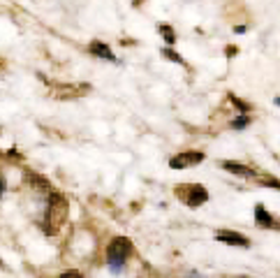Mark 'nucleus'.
<instances>
[{
	"instance_id": "f257e3e1",
	"label": "nucleus",
	"mask_w": 280,
	"mask_h": 278,
	"mask_svg": "<svg viewBox=\"0 0 280 278\" xmlns=\"http://www.w3.org/2000/svg\"><path fill=\"white\" fill-rule=\"evenodd\" d=\"M130 253H132L130 239L116 236L114 241H109V246H107V264H109L111 271H121L123 262H125V257L130 255Z\"/></svg>"
},
{
	"instance_id": "f03ea898",
	"label": "nucleus",
	"mask_w": 280,
	"mask_h": 278,
	"mask_svg": "<svg viewBox=\"0 0 280 278\" xmlns=\"http://www.w3.org/2000/svg\"><path fill=\"white\" fill-rule=\"evenodd\" d=\"M67 218V202L63 200V195H51L49 209H46V223H51L49 232H56L61 227V223H65Z\"/></svg>"
},
{
	"instance_id": "7ed1b4c3",
	"label": "nucleus",
	"mask_w": 280,
	"mask_h": 278,
	"mask_svg": "<svg viewBox=\"0 0 280 278\" xmlns=\"http://www.w3.org/2000/svg\"><path fill=\"white\" fill-rule=\"evenodd\" d=\"M176 195L181 197L188 207H199L209 200V192L204 185H181V188H176Z\"/></svg>"
},
{
	"instance_id": "20e7f679",
	"label": "nucleus",
	"mask_w": 280,
	"mask_h": 278,
	"mask_svg": "<svg viewBox=\"0 0 280 278\" xmlns=\"http://www.w3.org/2000/svg\"><path fill=\"white\" fill-rule=\"evenodd\" d=\"M202 160H204L202 151H183L169 160V167L171 169H188V167H195V165L202 163Z\"/></svg>"
},
{
	"instance_id": "39448f33",
	"label": "nucleus",
	"mask_w": 280,
	"mask_h": 278,
	"mask_svg": "<svg viewBox=\"0 0 280 278\" xmlns=\"http://www.w3.org/2000/svg\"><path fill=\"white\" fill-rule=\"evenodd\" d=\"M215 241H222V244H227V246H241V248H248V246H250V241H248L243 234H239V232H229V229H220V232H215Z\"/></svg>"
},
{
	"instance_id": "423d86ee",
	"label": "nucleus",
	"mask_w": 280,
	"mask_h": 278,
	"mask_svg": "<svg viewBox=\"0 0 280 278\" xmlns=\"http://www.w3.org/2000/svg\"><path fill=\"white\" fill-rule=\"evenodd\" d=\"M222 167H225L227 172H231V174L246 176V179H253V176H255V169L253 167H246V165H241V163H231V160H225V163H222Z\"/></svg>"
},
{
	"instance_id": "0eeeda50",
	"label": "nucleus",
	"mask_w": 280,
	"mask_h": 278,
	"mask_svg": "<svg viewBox=\"0 0 280 278\" xmlns=\"http://www.w3.org/2000/svg\"><path fill=\"white\" fill-rule=\"evenodd\" d=\"M88 51L93 56H98V58H107V60H116V56L111 54V49L107 47L105 42H100V39H95V42H90V47H88Z\"/></svg>"
},
{
	"instance_id": "6e6552de",
	"label": "nucleus",
	"mask_w": 280,
	"mask_h": 278,
	"mask_svg": "<svg viewBox=\"0 0 280 278\" xmlns=\"http://www.w3.org/2000/svg\"><path fill=\"white\" fill-rule=\"evenodd\" d=\"M255 218H257L259 227H280V225L273 220V216H269V213H266V209H264L262 204H257V207H255Z\"/></svg>"
},
{
	"instance_id": "1a4fd4ad",
	"label": "nucleus",
	"mask_w": 280,
	"mask_h": 278,
	"mask_svg": "<svg viewBox=\"0 0 280 278\" xmlns=\"http://www.w3.org/2000/svg\"><path fill=\"white\" fill-rule=\"evenodd\" d=\"M160 28V33H162V35H165V39H167V42H169V44H174V30H171V28L169 26H158Z\"/></svg>"
},
{
	"instance_id": "9d476101",
	"label": "nucleus",
	"mask_w": 280,
	"mask_h": 278,
	"mask_svg": "<svg viewBox=\"0 0 280 278\" xmlns=\"http://www.w3.org/2000/svg\"><path fill=\"white\" fill-rule=\"evenodd\" d=\"M262 183L266 185V188H278V190H280V181H278V179H273V176H264Z\"/></svg>"
},
{
	"instance_id": "9b49d317",
	"label": "nucleus",
	"mask_w": 280,
	"mask_h": 278,
	"mask_svg": "<svg viewBox=\"0 0 280 278\" xmlns=\"http://www.w3.org/2000/svg\"><path fill=\"white\" fill-rule=\"evenodd\" d=\"M248 123H250V118H248V116H241V118H237V121H234V128L239 130V128H246Z\"/></svg>"
},
{
	"instance_id": "f8f14e48",
	"label": "nucleus",
	"mask_w": 280,
	"mask_h": 278,
	"mask_svg": "<svg viewBox=\"0 0 280 278\" xmlns=\"http://www.w3.org/2000/svg\"><path fill=\"white\" fill-rule=\"evenodd\" d=\"M61 278H81V273L79 271H67V273H63Z\"/></svg>"
},
{
	"instance_id": "ddd939ff",
	"label": "nucleus",
	"mask_w": 280,
	"mask_h": 278,
	"mask_svg": "<svg viewBox=\"0 0 280 278\" xmlns=\"http://www.w3.org/2000/svg\"><path fill=\"white\" fill-rule=\"evenodd\" d=\"M165 56H167V58H171V60H178V63H181V58H178V56H176L171 49H167V51H165Z\"/></svg>"
},
{
	"instance_id": "4468645a",
	"label": "nucleus",
	"mask_w": 280,
	"mask_h": 278,
	"mask_svg": "<svg viewBox=\"0 0 280 278\" xmlns=\"http://www.w3.org/2000/svg\"><path fill=\"white\" fill-rule=\"evenodd\" d=\"M3 190H5V181L0 179V192H3Z\"/></svg>"
},
{
	"instance_id": "2eb2a0df",
	"label": "nucleus",
	"mask_w": 280,
	"mask_h": 278,
	"mask_svg": "<svg viewBox=\"0 0 280 278\" xmlns=\"http://www.w3.org/2000/svg\"><path fill=\"white\" fill-rule=\"evenodd\" d=\"M190 278H199V276H190Z\"/></svg>"
}]
</instances>
